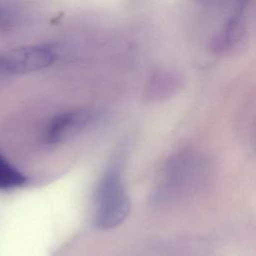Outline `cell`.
<instances>
[{"label":"cell","mask_w":256,"mask_h":256,"mask_svg":"<svg viewBox=\"0 0 256 256\" xmlns=\"http://www.w3.org/2000/svg\"><path fill=\"white\" fill-rule=\"evenodd\" d=\"M95 221L101 229H111L121 224L130 212V200L121 173L116 168L107 170L96 192Z\"/></svg>","instance_id":"obj_1"},{"label":"cell","mask_w":256,"mask_h":256,"mask_svg":"<svg viewBox=\"0 0 256 256\" xmlns=\"http://www.w3.org/2000/svg\"><path fill=\"white\" fill-rule=\"evenodd\" d=\"M58 58V48L51 43L17 47L0 53V75H19L44 69Z\"/></svg>","instance_id":"obj_2"},{"label":"cell","mask_w":256,"mask_h":256,"mask_svg":"<svg viewBox=\"0 0 256 256\" xmlns=\"http://www.w3.org/2000/svg\"><path fill=\"white\" fill-rule=\"evenodd\" d=\"M95 115L88 110L77 109L55 116L45 132V141L49 144L62 142L87 127Z\"/></svg>","instance_id":"obj_3"},{"label":"cell","mask_w":256,"mask_h":256,"mask_svg":"<svg viewBox=\"0 0 256 256\" xmlns=\"http://www.w3.org/2000/svg\"><path fill=\"white\" fill-rule=\"evenodd\" d=\"M244 12L229 16L226 23L212 40V49L216 52H225L236 46L245 33Z\"/></svg>","instance_id":"obj_4"},{"label":"cell","mask_w":256,"mask_h":256,"mask_svg":"<svg viewBox=\"0 0 256 256\" xmlns=\"http://www.w3.org/2000/svg\"><path fill=\"white\" fill-rule=\"evenodd\" d=\"M179 81V76L175 72L169 70H159L152 76L150 80V94H156L157 96L167 94L178 86Z\"/></svg>","instance_id":"obj_5"},{"label":"cell","mask_w":256,"mask_h":256,"mask_svg":"<svg viewBox=\"0 0 256 256\" xmlns=\"http://www.w3.org/2000/svg\"><path fill=\"white\" fill-rule=\"evenodd\" d=\"M25 182L26 177L0 154V189L17 188Z\"/></svg>","instance_id":"obj_6"},{"label":"cell","mask_w":256,"mask_h":256,"mask_svg":"<svg viewBox=\"0 0 256 256\" xmlns=\"http://www.w3.org/2000/svg\"><path fill=\"white\" fill-rule=\"evenodd\" d=\"M199 1L204 2L206 4L224 6L229 9L231 14H234V13L244 12L250 0H199Z\"/></svg>","instance_id":"obj_7"},{"label":"cell","mask_w":256,"mask_h":256,"mask_svg":"<svg viewBox=\"0 0 256 256\" xmlns=\"http://www.w3.org/2000/svg\"><path fill=\"white\" fill-rule=\"evenodd\" d=\"M7 20L9 21V16H7V15L3 14L2 12H0V24H1V23H3V22L5 23Z\"/></svg>","instance_id":"obj_8"}]
</instances>
